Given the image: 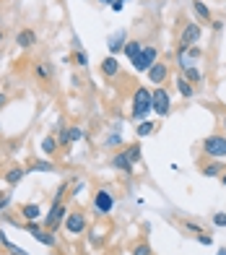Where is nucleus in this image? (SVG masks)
<instances>
[{"label": "nucleus", "mask_w": 226, "mask_h": 255, "mask_svg": "<svg viewBox=\"0 0 226 255\" xmlns=\"http://www.w3.org/2000/svg\"><path fill=\"white\" fill-rule=\"evenodd\" d=\"M84 188H86V182H84V180H81V182H76V185H73V190H70V195H81V193H84Z\"/></svg>", "instance_id": "nucleus-37"}, {"label": "nucleus", "mask_w": 226, "mask_h": 255, "mask_svg": "<svg viewBox=\"0 0 226 255\" xmlns=\"http://www.w3.org/2000/svg\"><path fill=\"white\" fill-rule=\"evenodd\" d=\"M102 240H104V237H102V234H99V232L94 229V232H91V245H99Z\"/></svg>", "instance_id": "nucleus-39"}, {"label": "nucleus", "mask_w": 226, "mask_h": 255, "mask_svg": "<svg viewBox=\"0 0 226 255\" xmlns=\"http://www.w3.org/2000/svg\"><path fill=\"white\" fill-rule=\"evenodd\" d=\"M153 63H159V50L153 44H143V50L138 52V58L133 60V68L138 73H148Z\"/></svg>", "instance_id": "nucleus-3"}, {"label": "nucleus", "mask_w": 226, "mask_h": 255, "mask_svg": "<svg viewBox=\"0 0 226 255\" xmlns=\"http://www.w3.org/2000/svg\"><path fill=\"white\" fill-rule=\"evenodd\" d=\"M0 242H3V248H8L11 253H13V250H19V248H16V245H13V242L8 240V237H5V232H0Z\"/></svg>", "instance_id": "nucleus-33"}, {"label": "nucleus", "mask_w": 226, "mask_h": 255, "mask_svg": "<svg viewBox=\"0 0 226 255\" xmlns=\"http://www.w3.org/2000/svg\"><path fill=\"white\" fill-rule=\"evenodd\" d=\"M3 36H5V34H3V32H0V42H3Z\"/></svg>", "instance_id": "nucleus-46"}, {"label": "nucleus", "mask_w": 226, "mask_h": 255, "mask_svg": "<svg viewBox=\"0 0 226 255\" xmlns=\"http://www.w3.org/2000/svg\"><path fill=\"white\" fill-rule=\"evenodd\" d=\"M19 214L24 216V222H39V219H42V208L37 203H24Z\"/></svg>", "instance_id": "nucleus-12"}, {"label": "nucleus", "mask_w": 226, "mask_h": 255, "mask_svg": "<svg viewBox=\"0 0 226 255\" xmlns=\"http://www.w3.org/2000/svg\"><path fill=\"white\" fill-rule=\"evenodd\" d=\"M112 208H114V195L107 188H99L94 195V214L107 216V214H112Z\"/></svg>", "instance_id": "nucleus-5"}, {"label": "nucleus", "mask_w": 226, "mask_h": 255, "mask_svg": "<svg viewBox=\"0 0 226 255\" xmlns=\"http://www.w3.org/2000/svg\"><path fill=\"white\" fill-rule=\"evenodd\" d=\"M68 188H70V182L65 180V182H62V185L57 188V193H55V200H52V203H62V198H65V193H68Z\"/></svg>", "instance_id": "nucleus-29"}, {"label": "nucleus", "mask_w": 226, "mask_h": 255, "mask_svg": "<svg viewBox=\"0 0 226 255\" xmlns=\"http://www.w3.org/2000/svg\"><path fill=\"white\" fill-rule=\"evenodd\" d=\"M193 11H195V16L200 18V21H205V24L213 21V18H211V8H208L203 0H193Z\"/></svg>", "instance_id": "nucleus-17"}, {"label": "nucleus", "mask_w": 226, "mask_h": 255, "mask_svg": "<svg viewBox=\"0 0 226 255\" xmlns=\"http://www.w3.org/2000/svg\"><path fill=\"white\" fill-rule=\"evenodd\" d=\"M213 224H216V226H226V214H221V211L213 214Z\"/></svg>", "instance_id": "nucleus-36"}, {"label": "nucleus", "mask_w": 226, "mask_h": 255, "mask_svg": "<svg viewBox=\"0 0 226 255\" xmlns=\"http://www.w3.org/2000/svg\"><path fill=\"white\" fill-rule=\"evenodd\" d=\"M26 172H29V169H24V167H11V169H8L5 172V182H8V185H19V182L26 177Z\"/></svg>", "instance_id": "nucleus-16"}, {"label": "nucleus", "mask_w": 226, "mask_h": 255, "mask_svg": "<svg viewBox=\"0 0 226 255\" xmlns=\"http://www.w3.org/2000/svg\"><path fill=\"white\" fill-rule=\"evenodd\" d=\"M195 240L200 242V245H205V248H208V245L213 242V237H211V234H195Z\"/></svg>", "instance_id": "nucleus-35"}, {"label": "nucleus", "mask_w": 226, "mask_h": 255, "mask_svg": "<svg viewBox=\"0 0 226 255\" xmlns=\"http://www.w3.org/2000/svg\"><path fill=\"white\" fill-rule=\"evenodd\" d=\"M153 130H156V125H153L151 120H143V123H138V128H135V133H138L141 138H146V135H151Z\"/></svg>", "instance_id": "nucleus-24"}, {"label": "nucleus", "mask_w": 226, "mask_h": 255, "mask_svg": "<svg viewBox=\"0 0 226 255\" xmlns=\"http://www.w3.org/2000/svg\"><path fill=\"white\" fill-rule=\"evenodd\" d=\"M125 157H128L133 164H138V161H141V146H138V143L128 146V149H125Z\"/></svg>", "instance_id": "nucleus-25"}, {"label": "nucleus", "mask_w": 226, "mask_h": 255, "mask_svg": "<svg viewBox=\"0 0 226 255\" xmlns=\"http://www.w3.org/2000/svg\"><path fill=\"white\" fill-rule=\"evenodd\" d=\"M200 172H203L205 177H221L224 175V164L219 159H216V161H208V164H203Z\"/></svg>", "instance_id": "nucleus-18"}, {"label": "nucleus", "mask_w": 226, "mask_h": 255, "mask_svg": "<svg viewBox=\"0 0 226 255\" xmlns=\"http://www.w3.org/2000/svg\"><path fill=\"white\" fill-rule=\"evenodd\" d=\"M8 203H11V193H0V211H5Z\"/></svg>", "instance_id": "nucleus-34"}, {"label": "nucleus", "mask_w": 226, "mask_h": 255, "mask_svg": "<svg viewBox=\"0 0 226 255\" xmlns=\"http://www.w3.org/2000/svg\"><path fill=\"white\" fill-rule=\"evenodd\" d=\"M57 143H60V146H70V128H60Z\"/></svg>", "instance_id": "nucleus-31"}, {"label": "nucleus", "mask_w": 226, "mask_h": 255, "mask_svg": "<svg viewBox=\"0 0 226 255\" xmlns=\"http://www.w3.org/2000/svg\"><path fill=\"white\" fill-rule=\"evenodd\" d=\"M5 104H8V96H5V94H0V107H5Z\"/></svg>", "instance_id": "nucleus-41"}, {"label": "nucleus", "mask_w": 226, "mask_h": 255, "mask_svg": "<svg viewBox=\"0 0 226 255\" xmlns=\"http://www.w3.org/2000/svg\"><path fill=\"white\" fill-rule=\"evenodd\" d=\"M31 237H34L37 242L47 245V248H55V245H57V237H55V232H50V229H42V226H39V229L34 232Z\"/></svg>", "instance_id": "nucleus-14"}, {"label": "nucleus", "mask_w": 226, "mask_h": 255, "mask_svg": "<svg viewBox=\"0 0 226 255\" xmlns=\"http://www.w3.org/2000/svg\"><path fill=\"white\" fill-rule=\"evenodd\" d=\"M31 172H55V164H52V161H34L31 164Z\"/></svg>", "instance_id": "nucleus-26"}, {"label": "nucleus", "mask_w": 226, "mask_h": 255, "mask_svg": "<svg viewBox=\"0 0 226 255\" xmlns=\"http://www.w3.org/2000/svg\"><path fill=\"white\" fill-rule=\"evenodd\" d=\"M81 138H86V130H84V128H78V125H73V128H70V143H76Z\"/></svg>", "instance_id": "nucleus-28"}, {"label": "nucleus", "mask_w": 226, "mask_h": 255, "mask_svg": "<svg viewBox=\"0 0 226 255\" xmlns=\"http://www.w3.org/2000/svg\"><path fill=\"white\" fill-rule=\"evenodd\" d=\"M203 151H205V157H211V159H226V135L221 133H213V135H208V138L203 141Z\"/></svg>", "instance_id": "nucleus-2"}, {"label": "nucleus", "mask_w": 226, "mask_h": 255, "mask_svg": "<svg viewBox=\"0 0 226 255\" xmlns=\"http://www.w3.org/2000/svg\"><path fill=\"white\" fill-rule=\"evenodd\" d=\"M133 255H151V245L148 242H135L133 245Z\"/></svg>", "instance_id": "nucleus-27"}, {"label": "nucleus", "mask_w": 226, "mask_h": 255, "mask_svg": "<svg viewBox=\"0 0 226 255\" xmlns=\"http://www.w3.org/2000/svg\"><path fill=\"white\" fill-rule=\"evenodd\" d=\"M73 60L78 63L81 68H88V55H86L84 50H76V55H73Z\"/></svg>", "instance_id": "nucleus-30"}, {"label": "nucleus", "mask_w": 226, "mask_h": 255, "mask_svg": "<svg viewBox=\"0 0 226 255\" xmlns=\"http://www.w3.org/2000/svg\"><path fill=\"white\" fill-rule=\"evenodd\" d=\"M57 146H60V143H57V138H55V135H47V138L42 141V151L47 154V157H52V154L57 151Z\"/></svg>", "instance_id": "nucleus-22"}, {"label": "nucleus", "mask_w": 226, "mask_h": 255, "mask_svg": "<svg viewBox=\"0 0 226 255\" xmlns=\"http://www.w3.org/2000/svg\"><path fill=\"white\" fill-rule=\"evenodd\" d=\"M151 99H153V112L159 117H167L169 109H171V99H169V91L164 86H159L156 91H151Z\"/></svg>", "instance_id": "nucleus-6"}, {"label": "nucleus", "mask_w": 226, "mask_h": 255, "mask_svg": "<svg viewBox=\"0 0 226 255\" xmlns=\"http://www.w3.org/2000/svg\"><path fill=\"white\" fill-rule=\"evenodd\" d=\"M200 34H203V29L198 24H185L182 34H179V50H187V47H193V44H198Z\"/></svg>", "instance_id": "nucleus-7"}, {"label": "nucleus", "mask_w": 226, "mask_h": 255, "mask_svg": "<svg viewBox=\"0 0 226 255\" xmlns=\"http://www.w3.org/2000/svg\"><path fill=\"white\" fill-rule=\"evenodd\" d=\"M125 3H128V0H114V3H112L110 8H112V11H114V13H120V11H122V8H125Z\"/></svg>", "instance_id": "nucleus-38"}, {"label": "nucleus", "mask_w": 226, "mask_h": 255, "mask_svg": "<svg viewBox=\"0 0 226 255\" xmlns=\"http://www.w3.org/2000/svg\"><path fill=\"white\" fill-rule=\"evenodd\" d=\"M65 232L68 234H84L86 232V216L81 214V211H73V214H68V219H65Z\"/></svg>", "instance_id": "nucleus-8"}, {"label": "nucleus", "mask_w": 226, "mask_h": 255, "mask_svg": "<svg viewBox=\"0 0 226 255\" xmlns=\"http://www.w3.org/2000/svg\"><path fill=\"white\" fill-rule=\"evenodd\" d=\"M221 128H224V130H226V117H224V120H221Z\"/></svg>", "instance_id": "nucleus-45"}, {"label": "nucleus", "mask_w": 226, "mask_h": 255, "mask_svg": "<svg viewBox=\"0 0 226 255\" xmlns=\"http://www.w3.org/2000/svg\"><path fill=\"white\" fill-rule=\"evenodd\" d=\"M148 112H153V99H151V91L146 86H138L133 94V120L135 123H143L148 117Z\"/></svg>", "instance_id": "nucleus-1"}, {"label": "nucleus", "mask_w": 226, "mask_h": 255, "mask_svg": "<svg viewBox=\"0 0 226 255\" xmlns=\"http://www.w3.org/2000/svg\"><path fill=\"white\" fill-rule=\"evenodd\" d=\"M177 91H179V94H182L185 99H193V96H195V86L190 84V81H187L185 76H179V78H177Z\"/></svg>", "instance_id": "nucleus-19"}, {"label": "nucleus", "mask_w": 226, "mask_h": 255, "mask_svg": "<svg viewBox=\"0 0 226 255\" xmlns=\"http://www.w3.org/2000/svg\"><path fill=\"white\" fill-rule=\"evenodd\" d=\"M221 182H224V188H226V172H224V175H221Z\"/></svg>", "instance_id": "nucleus-43"}, {"label": "nucleus", "mask_w": 226, "mask_h": 255, "mask_svg": "<svg viewBox=\"0 0 226 255\" xmlns=\"http://www.w3.org/2000/svg\"><path fill=\"white\" fill-rule=\"evenodd\" d=\"M167 76H169V68L164 65V63H153L151 70H148V81H151V84H156V86L164 84Z\"/></svg>", "instance_id": "nucleus-11"}, {"label": "nucleus", "mask_w": 226, "mask_h": 255, "mask_svg": "<svg viewBox=\"0 0 226 255\" xmlns=\"http://www.w3.org/2000/svg\"><path fill=\"white\" fill-rule=\"evenodd\" d=\"M141 50H143V42H141V39H128V44H125V50H122V52L128 55L130 60H135Z\"/></svg>", "instance_id": "nucleus-21"}, {"label": "nucleus", "mask_w": 226, "mask_h": 255, "mask_svg": "<svg viewBox=\"0 0 226 255\" xmlns=\"http://www.w3.org/2000/svg\"><path fill=\"white\" fill-rule=\"evenodd\" d=\"M16 44H19L21 50H29V47L37 44V34L31 29H24V32H19V36H16Z\"/></svg>", "instance_id": "nucleus-13"}, {"label": "nucleus", "mask_w": 226, "mask_h": 255, "mask_svg": "<svg viewBox=\"0 0 226 255\" xmlns=\"http://www.w3.org/2000/svg\"><path fill=\"white\" fill-rule=\"evenodd\" d=\"M102 73H104L107 78H114L117 73H120V63H117L114 55H110V58H104V60H102Z\"/></svg>", "instance_id": "nucleus-15"}, {"label": "nucleus", "mask_w": 226, "mask_h": 255, "mask_svg": "<svg viewBox=\"0 0 226 255\" xmlns=\"http://www.w3.org/2000/svg\"><path fill=\"white\" fill-rule=\"evenodd\" d=\"M34 73H37V78H42V81H52V65L47 60L37 63V65H34Z\"/></svg>", "instance_id": "nucleus-20"}, {"label": "nucleus", "mask_w": 226, "mask_h": 255, "mask_svg": "<svg viewBox=\"0 0 226 255\" xmlns=\"http://www.w3.org/2000/svg\"><path fill=\"white\" fill-rule=\"evenodd\" d=\"M216 255H226V248H221V250H219V253H216Z\"/></svg>", "instance_id": "nucleus-44"}, {"label": "nucleus", "mask_w": 226, "mask_h": 255, "mask_svg": "<svg viewBox=\"0 0 226 255\" xmlns=\"http://www.w3.org/2000/svg\"><path fill=\"white\" fill-rule=\"evenodd\" d=\"M125 44H128V32H125V29H117L110 36V42H107V50H110V55H120L125 50Z\"/></svg>", "instance_id": "nucleus-9"}, {"label": "nucleus", "mask_w": 226, "mask_h": 255, "mask_svg": "<svg viewBox=\"0 0 226 255\" xmlns=\"http://www.w3.org/2000/svg\"><path fill=\"white\" fill-rule=\"evenodd\" d=\"M107 143H110V146H117V143H122V138H120V135H110V138H107Z\"/></svg>", "instance_id": "nucleus-40"}, {"label": "nucleus", "mask_w": 226, "mask_h": 255, "mask_svg": "<svg viewBox=\"0 0 226 255\" xmlns=\"http://www.w3.org/2000/svg\"><path fill=\"white\" fill-rule=\"evenodd\" d=\"M182 76L190 81V84H200V81H203V73L198 70L195 65H193V68H185V70H182Z\"/></svg>", "instance_id": "nucleus-23"}, {"label": "nucleus", "mask_w": 226, "mask_h": 255, "mask_svg": "<svg viewBox=\"0 0 226 255\" xmlns=\"http://www.w3.org/2000/svg\"><path fill=\"white\" fill-rule=\"evenodd\" d=\"M182 226H185L187 232H193V234H203V226H200V224H195V222H185Z\"/></svg>", "instance_id": "nucleus-32"}, {"label": "nucleus", "mask_w": 226, "mask_h": 255, "mask_svg": "<svg viewBox=\"0 0 226 255\" xmlns=\"http://www.w3.org/2000/svg\"><path fill=\"white\" fill-rule=\"evenodd\" d=\"M99 3H102V5H112L114 0H99Z\"/></svg>", "instance_id": "nucleus-42"}, {"label": "nucleus", "mask_w": 226, "mask_h": 255, "mask_svg": "<svg viewBox=\"0 0 226 255\" xmlns=\"http://www.w3.org/2000/svg\"><path fill=\"white\" fill-rule=\"evenodd\" d=\"M112 167L117 169V172H122V175H128V177H133V167H135V164L128 159V157H125V151H117L114 154V157H112Z\"/></svg>", "instance_id": "nucleus-10"}, {"label": "nucleus", "mask_w": 226, "mask_h": 255, "mask_svg": "<svg viewBox=\"0 0 226 255\" xmlns=\"http://www.w3.org/2000/svg\"><path fill=\"white\" fill-rule=\"evenodd\" d=\"M65 219H68V206L65 203H52L50 211H47V216H44V229L55 232L57 226L65 222Z\"/></svg>", "instance_id": "nucleus-4"}]
</instances>
